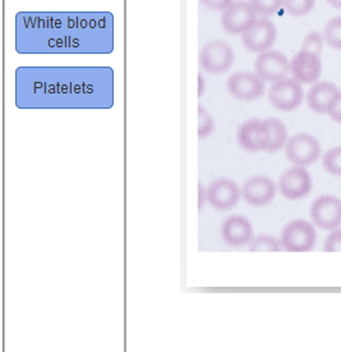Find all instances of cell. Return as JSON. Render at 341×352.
I'll use <instances>...</instances> for the list:
<instances>
[{
  "label": "cell",
  "instance_id": "1",
  "mask_svg": "<svg viewBox=\"0 0 341 352\" xmlns=\"http://www.w3.org/2000/svg\"><path fill=\"white\" fill-rule=\"evenodd\" d=\"M198 62L206 74L220 76L226 74L234 63V50L222 40H211L201 47Z\"/></svg>",
  "mask_w": 341,
  "mask_h": 352
},
{
  "label": "cell",
  "instance_id": "2",
  "mask_svg": "<svg viewBox=\"0 0 341 352\" xmlns=\"http://www.w3.org/2000/svg\"><path fill=\"white\" fill-rule=\"evenodd\" d=\"M321 155V145L318 140L309 133H296L287 140L285 157L292 164L307 167L316 163Z\"/></svg>",
  "mask_w": 341,
  "mask_h": 352
},
{
  "label": "cell",
  "instance_id": "3",
  "mask_svg": "<svg viewBox=\"0 0 341 352\" xmlns=\"http://www.w3.org/2000/svg\"><path fill=\"white\" fill-rule=\"evenodd\" d=\"M317 234L311 223L302 219L287 223L280 236L281 248L289 252H307L316 245Z\"/></svg>",
  "mask_w": 341,
  "mask_h": 352
},
{
  "label": "cell",
  "instance_id": "4",
  "mask_svg": "<svg viewBox=\"0 0 341 352\" xmlns=\"http://www.w3.org/2000/svg\"><path fill=\"white\" fill-rule=\"evenodd\" d=\"M268 100L274 108L280 111H292L299 108L303 102L305 91L302 84L294 78H283L270 86Z\"/></svg>",
  "mask_w": 341,
  "mask_h": 352
},
{
  "label": "cell",
  "instance_id": "5",
  "mask_svg": "<svg viewBox=\"0 0 341 352\" xmlns=\"http://www.w3.org/2000/svg\"><path fill=\"white\" fill-rule=\"evenodd\" d=\"M226 90L239 102H253L266 93L265 81L256 74L234 72L226 80Z\"/></svg>",
  "mask_w": 341,
  "mask_h": 352
},
{
  "label": "cell",
  "instance_id": "6",
  "mask_svg": "<svg viewBox=\"0 0 341 352\" xmlns=\"http://www.w3.org/2000/svg\"><path fill=\"white\" fill-rule=\"evenodd\" d=\"M277 37V26L268 17L255 21L250 28L242 34V44L253 54L268 52L275 44Z\"/></svg>",
  "mask_w": 341,
  "mask_h": 352
},
{
  "label": "cell",
  "instance_id": "7",
  "mask_svg": "<svg viewBox=\"0 0 341 352\" xmlns=\"http://www.w3.org/2000/svg\"><path fill=\"white\" fill-rule=\"evenodd\" d=\"M257 19V12L247 0H235L222 10V26L228 34L242 35Z\"/></svg>",
  "mask_w": 341,
  "mask_h": 352
},
{
  "label": "cell",
  "instance_id": "8",
  "mask_svg": "<svg viewBox=\"0 0 341 352\" xmlns=\"http://www.w3.org/2000/svg\"><path fill=\"white\" fill-rule=\"evenodd\" d=\"M235 138L242 150L247 153H259L266 151L271 133L266 121L248 120L238 127Z\"/></svg>",
  "mask_w": 341,
  "mask_h": 352
},
{
  "label": "cell",
  "instance_id": "9",
  "mask_svg": "<svg viewBox=\"0 0 341 352\" xmlns=\"http://www.w3.org/2000/svg\"><path fill=\"white\" fill-rule=\"evenodd\" d=\"M207 203L219 212L234 209L242 197V190L229 178H216L206 187Z\"/></svg>",
  "mask_w": 341,
  "mask_h": 352
},
{
  "label": "cell",
  "instance_id": "10",
  "mask_svg": "<svg viewBox=\"0 0 341 352\" xmlns=\"http://www.w3.org/2000/svg\"><path fill=\"white\" fill-rule=\"evenodd\" d=\"M311 219L321 230H338L341 226L340 199L332 195L317 197L311 206Z\"/></svg>",
  "mask_w": 341,
  "mask_h": 352
},
{
  "label": "cell",
  "instance_id": "11",
  "mask_svg": "<svg viewBox=\"0 0 341 352\" xmlns=\"http://www.w3.org/2000/svg\"><path fill=\"white\" fill-rule=\"evenodd\" d=\"M255 74L265 82L274 84L290 74V60L281 52L270 49L256 58Z\"/></svg>",
  "mask_w": 341,
  "mask_h": 352
},
{
  "label": "cell",
  "instance_id": "12",
  "mask_svg": "<svg viewBox=\"0 0 341 352\" xmlns=\"http://www.w3.org/2000/svg\"><path fill=\"white\" fill-rule=\"evenodd\" d=\"M277 188L285 199L301 200L311 192L312 178L305 167L294 166L280 176Z\"/></svg>",
  "mask_w": 341,
  "mask_h": 352
},
{
  "label": "cell",
  "instance_id": "13",
  "mask_svg": "<svg viewBox=\"0 0 341 352\" xmlns=\"http://www.w3.org/2000/svg\"><path fill=\"white\" fill-rule=\"evenodd\" d=\"M242 197L253 208H263L272 203L277 192V186L266 176L249 177L242 186Z\"/></svg>",
  "mask_w": 341,
  "mask_h": 352
},
{
  "label": "cell",
  "instance_id": "14",
  "mask_svg": "<svg viewBox=\"0 0 341 352\" xmlns=\"http://www.w3.org/2000/svg\"><path fill=\"white\" fill-rule=\"evenodd\" d=\"M322 72L320 56L301 50L290 60V74L299 84L311 85L318 81Z\"/></svg>",
  "mask_w": 341,
  "mask_h": 352
},
{
  "label": "cell",
  "instance_id": "15",
  "mask_svg": "<svg viewBox=\"0 0 341 352\" xmlns=\"http://www.w3.org/2000/svg\"><path fill=\"white\" fill-rule=\"evenodd\" d=\"M222 237L231 248L247 246L253 240V227L243 215H229L222 224Z\"/></svg>",
  "mask_w": 341,
  "mask_h": 352
},
{
  "label": "cell",
  "instance_id": "16",
  "mask_svg": "<svg viewBox=\"0 0 341 352\" xmlns=\"http://www.w3.org/2000/svg\"><path fill=\"white\" fill-rule=\"evenodd\" d=\"M339 94H340V90L338 89L336 85H333L332 82H327V81L316 82L311 87V90L308 91L307 104H308L309 109L316 114H320V116L329 114L332 104Z\"/></svg>",
  "mask_w": 341,
  "mask_h": 352
},
{
  "label": "cell",
  "instance_id": "17",
  "mask_svg": "<svg viewBox=\"0 0 341 352\" xmlns=\"http://www.w3.org/2000/svg\"><path fill=\"white\" fill-rule=\"evenodd\" d=\"M265 121L268 123L270 133H271V139L266 148V153L274 154L277 151H280L281 148H285L287 142V129L285 124L277 118H268Z\"/></svg>",
  "mask_w": 341,
  "mask_h": 352
},
{
  "label": "cell",
  "instance_id": "18",
  "mask_svg": "<svg viewBox=\"0 0 341 352\" xmlns=\"http://www.w3.org/2000/svg\"><path fill=\"white\" fill-rule=\"evenodd\" d=\"M250 252H279L281 250V243L270 234H259L253 237L248 245Z\"/></svg>",
  "mask_w": 341,
  "mask_h": 352
},
{
  "label": "cell",
  "instance_id": "19",
  "mask_svg": "<svg viewBox=\"0 0 341 352\" xmlns=\"http://www.w3.org/2000/svg\"><path fill=\"white\" fill-rule=\"evenodd\" d=\"M323 38L330 47L341 50V17H335L326 23Z\"/></svg>",
  "mask_w": 341,
  "mask_h": 352
},
{
  "label": "cell",
  "instance_id": "20",
  "mask_svg": "<svg viewBox=\"0 0 341 352\" xmlns=\"http://www.w3.org/2000/svg\"><path fill=\"white\" fill-rule=\"evenodd\" d=\"M322 166L327 173L341 177V146L330 148L323 154Z\"/></svg>",
  "mask_w": 341,
  "mask_h": 352
},
{
  "label": "cell",
  "instance_id": "21",
  "mask_svg": "<svg viewBox=\"0 0 341 352\" xmlns=\"http://www.w3.org/2000/svg\"><path fill=\"white\" fill-rule=\"evenodd\" d=\"M316 0H283V7L287 14L294 17H302L311 13Z\"/></svg>",
  "mask_w": 341,
  "mask_h": 352
},
{
  "label": "cell",
  "instance_id": "22",
  "mask_svg": "<svg viewBox=\"0 0 341 352\" xmlns=\"http://www.w3.org/2000/svg\"><path fill=\"white\" fill-rule=\"evenodd\" d=\"M213 130H215V121L211 113L202 105H200L198 107V138L207 139L209 136H211Z\"/></svg>",
  "mask_w": 341,
  "mask_h": 352
},
{
  "label": "cell",
  "instance_id": "23",
  "mask_svg": "<svg viewBox=\"0 0 341 352\" xmlns=\"http://www.w3.org/2000/svg\"><path fill=\"white\" fill-rule=\"evenodd\" d=\"M249 1L257 12V14H261L262 17L274 16L283 6V0H249Z\"/></svg>",
  "mask_w": 341,
  "mask_h": 352
},
{
  "label": "cell",
  "instance_id": "24",
  "mask_svg": "<svg viewBox=\"0 0 341 352\" xmlns=\"http://www.w3.org/2000/svg\"><path fill=\"white\" fill-rule=\"evenodd\" d=\"M323 38L322 35L317 31H312L309 32L307 36H305V41L302 44V50L303 52H309V53H314L317 56H321V52L323 49Z\"/></svg>",
  "mask_w": 341,
  "mask_h": 352
},
{
  "label": "cell",
  "instance_id": "25",
  "mask_svg": "<svg viewBox=\"0 0 341 352\" xmlns=\"http://www.w3.org/2000/svg\"><path fill=\"white\" fill-rule=\"evenodd\" d=\"M326 252H341V230H333L323 243Z\"/></svg>",
  "mask_w": 341,
  "mask_h": 352
},
{
  "label": "cell",
  "instance_id": "26",
  "mask_svg": "<svg viewBox=\"0 0 341 352\" xmlns=\"http://www.w3.org/2000/svg\"><path fill=\"white\" fill-rule=\"evenodd\" d=\"M235 0H201L206 8L211 10H224L231 6Z\"/></svg>",
  "mask_w": 341,
  "mask_h": 352
},
{
  "label": "cell",
  "instance_id": "27",
  "mask_svg": "<svg viewBox=\"0 0 341 352\" xmlns=\"http://www.w3.org/2000/svg\"><path fill=\"white\" fill-rule=\"evenodd\" d=\"M329 116H330L332 121L341 124V91L332 104L331 109L329 111Z\"/></svg>",
  "mask_w": 341,
  "mask_h": 352
},
{
  "label": "cell",
  "instance_id": "28",
  "mask_svg": "<svg viewBox=\"0 0 341 352\" xmlns=\"http://www.w3.org/2000/svg\"><path fill=\"white\" fill-rule=\"evenodd\" d=\"M206 203H207L206 187L202 184H198V210H202Z\"/></svg>",
  "mask_w": 341,
  "mask_h": 352
},
{
  "label": "cell",
  "instance_id": "29",
  "mask_svg": "<svg viewBox=\"0 0 341 352\" xmlns=\"http://www.w3.org/2000/svg\"><path fill=\"white\" fill-rule=\"evenodd\" d=\"M198 86H197V90H198V96L200 98H202L204 93H206V89H207V86H206V80H204V77H203L202 74H198Z\"/></svg>",
  "mask_w": 341,
  "mask_h": 352
},
{
  "label": "cell",
  "instance_id": "30",
  "mask_svg": "<svg viewBox=\"0 0 341 352\" xmlns=\"http://www.w3.org/2000/svg\"><path fill=\"white\" fill-rule=\"evenodd\" d=\"M331 7L336 10H341V0H326Z\"/></svg>",
  "mask_w": 341,
  "mask_h": 352
}]
</instances>
